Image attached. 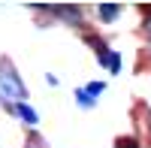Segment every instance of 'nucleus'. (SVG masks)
<instances>
[{
	"mask_svg": "<svg viewBox=\"0 0 151 148\" xmlns=\"http://www.w3.org/2000/svg\"><path fill=\"white\" fill-rule=\"evenodd\" d=\"M94 12H97V18L103 21V24H112V21H118V18L124 15V6H109V3H103V6H97Z\"/></svg>",
	"mask_w": 151,
	"mask_h": 148,
	"instance_id": "obj_5",
	"label": "nucleus"
},
{
	"mask_svg": "<svg viewBox=\"0 0 151 148\" xmlns=\"http://www.w3.org/2000/svg\"><path fill=\"white\" fill-rule=\"evenodd\" d=\"M115 148H142V145H139V142H136V139H130V136H127V139H124V136H121V139L115 142Z\"/></svg>",
	"mask_w": 151,
	"mask_h": 148,
	"instance_id": "obj_10",
	"label": "nucleus"
},
{
	"mask_svg": "<svg viewBox=\"0 0 151 148\" xmlns=\"http://www.w3.org/2000/svg\"><path fill=\"white\" fill-rule=\"evenodd\" d=\"M142 33L148 36V42H151V9H145V21H142Z\"/></svg>",
	"mask_w": 151,
	"mask_h": 148,
	"instance_id": "obj_11",
	"label": "nucleus"
},
{
	"mask_svg": "<svg viewBox=\"0 0 151 148\" xmlns=\"http://www.w3.org/2000/svg\"><path fill=\"white\" fill-rule=\"evenodd\" d=\"M3 106H6V112H12V115H18V118H21V124H24V127L36 130V124H40V115H36V109H30L27 103H3Z\"/></svg>",
	"mask_w": 151,
	"mask_h": 148,
	"instance_id": "obj_2",
	"label": "nucleus"
},
{
	"mask_svg": "<svg viewBox=\"0 0 151 148\" xmlns=\"http://www.w3.org/2000/svg\"><path fill=\"white\" fill-rule=\"evenodd\" d=\"M85 42H88V45H94V55H103L106 48H109L106 40H103V36H97V33H85Z\"/></svg>",
	"mask_w": 151,
	"mask_h": 148,
	"instance_id": "obj_7",
	"label": "nucleus"
},
{
	"mask_svg": "<svg viewBox=\"0 0 151 148\" xmlns=\"http://www.w3.org/2000/svg\"><path fill=\"white\" fill-rule=\"evenodd\" d=\"M52 15H58V18H64L67 24H73V27H82V15H85V9H79V6H55V9H48Z\"/></svg>",
	"mask_w": 151,
	"mask_h": 148,
	"instance_id": "obj_3",
	"label": "nucleus"
},
{
	"mask_svg": "<svg viewBox=\"0 0 151 148\" xmlns=\"http://www.w3.org/2000/svg\"><path fill=\"white\" fill-rule=\"evenodd\" d=\"M27 148H45V142H42L40 133H30V136H27Z\"/></svg>",
	"mask_w": 151,
	"mask_h": 148,
	"instance_id": "obj_9",
	"label": "nucleus"
},
{
	"mask_svg": "<svg viewBox=\"0 0 151 148\" xmlns=\"http://www.w3.org/2000/svg\"><path fill=\"white\" fill-rule=\"evenodd\" d=\"M27 85L21 82L18 70L9 57H0V100L3 103H27Z\"/></svg>",
	"mask_w": 151,
	"mask_h": 148,
	"instance_id": "obj_1",
	"label": "nucleus"
},
{
	"mask_svg": "<svg viewBox=\"0 0 151 148\" xmlns=\"http://www.w3.org/2000/svg\"><path fill=\"white\" fill-rule=\"evenodd\" d=\"M85 91H88V94H91V97H94V100H100V94H103V91H106V82H88V85H85Z\"/></svg>",
	"mask_w": 151,
	"mask_h": 148,
	"instance_id": "obj_8",
	"label": "nucleus"
},
{
	"mask_svg": "<svg viewBox=\"0 0 151 148\" xmlns=\"http://www.w3.org/2000/svg\"><path fill=\"white\" fill-rule=\"evenodd\" d=\"M145 55H148V60H151V42H148V48H145Z\"/></svg>",
	"mask_w": 151,
	"mask_h": 148,
	"instance_id": "obj_12",
	"label": "nucleus"
},
{
	"mask_svg": "<svg viewBox=\"0 0 151 148\" xmlns=\"http://www.w3.org/2000/svg\"><path fill=\"white\" fill-rule=\"evenodd\" d=\"M97 64H100V67H106L112 76H115V73H121V55L115 52V48H106L103 55H97Z\"/></svg>",
	"mask_w": 151,
	"mask_h": 148,
	"instance_id": "obj_4",
	"label": "nucleus"
},
{
	"mask_svg": "<svg viewBox=\"0 0 151 148\" xmlns=\"http://www.w3.org/2000/svg\"><path fill=\"white\" fill-rule=\"evenodd\" d=\"M73 97H76V103H79L82 109H94V106H97V100H94V97L88 94L85 88H76V94H73Z\"/></svg>",
	"mask_w": 151,
	"mask_h": 148,
	"instance_id": "obj_6",
	"label": "nucleus"
}]
</instances>
